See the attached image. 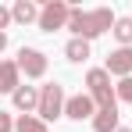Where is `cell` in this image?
<instances>
[{"instance_id": "obj_7", "label": "cell", "mask_w": 132, "mask_h": 132, "mask_svg": "<svg viewBox=\"0 0 132 132\" xmlns=\"http://www.w3.org/2000/svg\"><path fill=\"white\" fill-rule=\"evenodd\" d=\"M107 75H118V79H129L132 75V50L129 46L107 54Z\"/></svg>"}, {"instance_id": "obj_6", "label": "cell", "mask_w": 132, "mask_h": 132, "mask_svg": "<svg viewBox=\"0 0 132 132\" xmlns=\"http://www.w3.org/2000/svg\"><path fill=\"white\" fill-rule=\"evenodd\" d=\"M64 114L75 118V121H82V118H93L96 114V104H93L89 93H79V96H68L64 100Z\"/></svg>"}, {"instance_id": "obj_4", "label": "cell", "mask_w": 132, "mask_h": 132, "mask_svg": "<svg viewBox=\"0 0 132 132\" xmlns=\"http://www.w3.org/2000/svg\"><path fill=\"white\" fill-rule=\"evenodd\" d=\"M61 114H64V86L50 82V86L39 89V118L43 121H54Z\"/></svg>"}, {"instance_id": "obj_1", "label": "cell", "mask_w": 132, "mask_h": 132, "mask_svg": "<svg viewBox=\"0 0 132 132\" xmlns=\"http://www.w3.org/2000/svg\"><path fill=\"white\" fill-rule=\"evenodd\" d=\"M118 22L114 14H111V7H96V11H79V7H71V18H68V29L75 32V39H96L100 32H107L111 25Z\"/></svg>"}, {"instance_id": "obj_5", "label": "cell", "mask_w": 132, "mask_h": 132, "mask_svg": "<svg viewBox=\"0 0 132 132\" xmlns=\"http://www.w3.org/2000/svg\"><path fill=\"white\" fill-rule=\"evenodd\" d=\"M14 64H18V71H25L29 79H39V75H46V54L36 50V46H22Z\"/></svg>"}, {"instance_id": "obj_14", "label": "cell", "mask_w": 132, "mask_h": 132, "mask_svg": "<svg viewBox=\"0 0 132 132\" xmlns=\"http://www.w3.org/2000/svg\"><path fill=\"white\" fill-rule=\"evenodd\" d=\"M114 36H118L121 46H129L132 43V18H118V22H114Z\"/></svg>"}, {"instance_id": "obj_12", "label": "cell", "mask_w": 132, "mask_h": 132, "mask_svg": "<svg viewBox=\"0 0 132 132\" xmlns=\"http://www.w3.org/2000/svg\"><path fill=\"white\" fill-rule=\"evenodd\" d=\"M14 132H46V121L43 118H32V114H22L14 121Z\"/></svg>"}, {"instance_id": "obj_17", "label": "cell", "mask_w": 132, "mask_h": 132, "mask_svg": "<svg viewBox=\"0 0 132 132\" xmlns=\"http://www.w3.org/2000/svg\"><path fill=\"white\" fill-rule=\"evenodd\" d=\"M7 25H11V7H4V4H0V32H4Z\"/></svg>"}, {"instance_id": "obj_8", "label": "cell", "mask_w": 132, "mask_h": 132, "mask_svg": "<svg viewBox=\"0 0 132 132\" xmlns=\"http://www.w3.org/2000/svg\"><path fill=\"white\" fill-rule=\"evenodd\" d=\"M11 96H14V107L25 111V114H29V111H39V89L36 86H18Z\"/></svg>"}, {"instance_id": "obj_15", "label": "cell", "mask_w": 132, "mask_h": 132, "mask_svg": "<svg viewBox=\"0 0 132 132\" xmlns=\"http://www.w3.org/2000/svg\"><path fill=\"white\" fill-rule=\"evenodd\" d=\"M114 96H118V100H125V104H132V75L118 82V89H114Z\"/></svg>"}, {"instance_id": "obj_9", "label": "cell", "mask_w": 132, "mask_h": 132, "mask_svg": "<svg viewBox=\"0 0 132 132\" xmlns=\"http://www.w3.org/2000/svg\"><path fill=\"white\" fill-rule=\"evenodd\" d=\"M18 75H22V71H18L14 61H0V93H14V89L22 86Z\"/></svg>"}, {"instance_id": "obj_18", "label": "cell", "mask_w": 132, "mask_h": 132, "mask_svg": "<svg viewBox=\"0 0 132 132\" xmlns=\"http://www.w3.org/2000/svg\"><path fill=\"white\" fill-rule=\"evenodd\" d=\"M4 46H7V32H0V50H4Z\"/></svg>"}, {"instance_id": "obj_10", "label": "cell", "mask_w": 132, "mask_h": 132, "mask_svg": "<svg viewBox=\"0 0 132 132\" xmlns=\"http://www.w3.org/2000/svg\"><path fill=\"white\" fill-rule=\"evenodd\" d=\"M11 18H14V22H22V25H29V22H39V7H36L32 0H18V4L11 7Z\"/></svg>"}, {"instance_id": "obj_16", "label": "cell", "mask_w": 132, "mask_h": 132, "mask_svg": "<svg viewBox=\"0 0 132 132\" xmlns=\"http://www.w3.org/2000/svg\"><path fill=\"white\" fill-rule=\"evenodd\" d=\"M0 132H14V121H11L7 111H0Z\"/></svg>"}, {"instance_id": "obj_3", "label": "cell", "mask_w": 132, "mask_h": 132, "mask_svg": "<svg viewBox=\"0 0 132 132\" xmlns=\"http://www.w3.org/2000/svg\"><path fill=\"white\" fill-rule=\"evenodd\" d=\"M68 18H71V4H64V0H46L43 7H39V29H43V32L64 29Z\"/></svg>"}, {"instance_id": "obj_2", "label": "cell", "mask_w": 132, "mask_h": 132, "mask_svg": "<svg viewBox=\"0 0 132 132\" xmlns=\"http://www.w3.org/2000/svg\"><path fill=\"white\" fill-rule=\"evenodd\" d=\"M86 86H89V96H93V104L100 111H114L118 107V96H114V89H111V75L107 68H93L86 75Z\"/></svg>"}, {"instance_id": "obj_13", "label": "cell", "mask_w": 132, "mask_h": 132, "mask_svg": "<svg viewBox=\"0 0 132 132\" xmlns=\"http://www.w3.org/2000/svg\"><path fill=\"white\" fill-rule=\"evenodd\" d=\"M64 54H68V61L79 64V61H86V57H89V43H86V39H71V43L64 46Z\"/></svg>"}, {"instance_id": "obj_11", "label": "cell", "mask_w": 132, "mask_h": 132, "mask_svg": "<svg viewBox=\"0 0 132 132\" xmlns=\"http://www.w3.org/2000/svg\"><path fill=\"white\" fill-rule=\"evenodd\" d=\"M93 132H118V107L114 111H96L93 114Z\"/></svg>"}, {"instance_id": "obj_19", "label": "cell", "mask_w": 132, "mask_h": 132, "mask_svg": "<svg viewBox=\"0 0 132 132\" xmlns=\"http://www.w3.org/2000/svg\"><path fill=\"white\" fill-rule=\"evenodd\" d=\"M118 132H132V129H118Z\"/></svg>"}]
</instances>
